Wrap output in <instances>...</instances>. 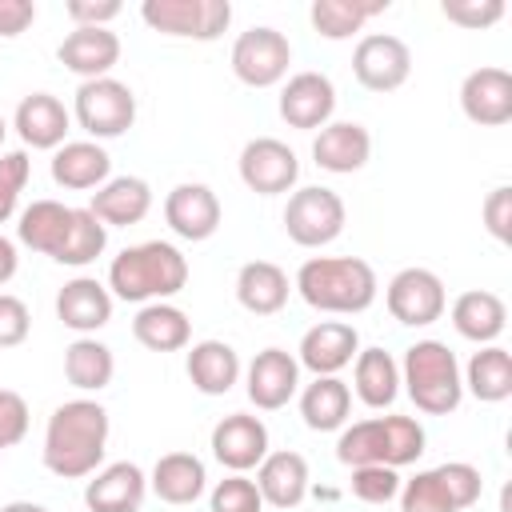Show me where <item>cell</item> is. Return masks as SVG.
<instances>
[{
  "label": "cell",
  "mask_w": 512,
  "mask_h": 512,
  "mask_svg": "<svg viewBox=\"0 0 512 512\" xmlns=\"http://www.w3.org/2000/svg\"><path fill=\"white\" fill-rule=\"evenodd\" d=\"M108 408L100 400L76 396L52 408L44 424V468L60 480H84L104 464L108 452Z\"/></svg>",
  "instance_id": "1"
},
{
  "label": "cell",
  "mask_w": 512,
  "mask_h": 512,
  "mask_svg": "<svg viewBox=\"0 0 512 512\" xmlns=\"http://www.w3.org/2000/svg\"><path fill=\"white\" fill-rule=\"evenodd\" d=\"M300 300L316 312L332 316H356L376 304L380 280L368 260L360 256H308L292 280Z\"/></svg>",
  "instance_id": "2"
},
{
  "label": "cell",
  "mask_w": 512,
  "mask_h": 512,
  "mask_svg": "<svg viewBox=\"0 0 512 512\" xmlns=\"http://www.w3.org/2000/svg\"><path fill=\"white\" fill-rule=\"evenodd\" d=\"M188 284V256L168 240H144L124 248L108 264V292L128 304L172 300Z\"/></svg>",
  "instance_id": "3"
},
{
  "label": "cell",
  "mask_w": 512,
  "mask_h": 512,
  "mask_svg": "<svg viewBox=\"0 0 512 512\" xmlns=\"http://www.w3.org/2000/svg\"><path fill=\"white\" fill-rule=\"evenodd\" d=\"M424 444L428 436L416 416H368V420L340 428L336 460L348 468H360V464L404 468L424 456Z\"/></svg>",
  "instance_id": "4"
},
{
  "label": "cell",
  "mask_w": 512,
  "mask_h": 512,
  "mask_svg": "<svg viewBox=\"0 0 512 512\" xmlns=\"http://www.w3.org/2000/svg\"><path fill=\"white\" fill-rule=\"evenodd\" d=\"M400 384L408 400L424 416H448L464 400V380H460V360L444 340H416L404 348L400 360Z\"/></svg>",
  "instance_id": "5"
},
{
  "label": "cell",
  "mask_w": 512,
  "mask_h": 512,
  "mask_svg": "<svg viewBox=\"0 0 512 512\" xmlns=\"http://www.w3.org/2000/svg\"><path fill=\"white\" fill-rule=\"evenodd\" d=\"M484 476L468 460H448L400 484V512H464L480 500Z\"/></svg>",
  "instance_id": "6"
},
{
  "label": "cell",
  "mask_w": 512,
  "mask_h": 512,
  "mask_svg": "<svg viewBox=\"0 0 512 512\" xmlns=\"http://www.w3.org/2000/svg\"><path fill=\"white\" fill-rule=\"evenodd\" d=\"M72 116L76 124L100 144V140H116L136 124V96L124 80L116 76H100V80H84L76 88L72 100Z\"/></svg>",
  "instance_id": "7"
},
{
  "label": "cell",
  "mask_w": 512,
  "mask_h": 512,
  "mask_svg": "<svg viewBox=\"0 0 512 512\" xmlns=\"http://www.w3.org/2000/svg\"><path fill=\"white\" fill-rule=\"evenodd\" d=\"M140 16L152 32L176 40H220L232 24L228 0H144Z\"/></svg>",
  "instance_id": "8"
},
{
  "label": "cell",
  "mask_w": 512,
  "mask_h": 512,
  "mask_svg": "<svg viewBox=\"0 0 512 512\" xmlns=\"http://www.w3.org/2000/svg\"><path fill=\"white\" fill-rule=\"evenodd\" d=\"M344 220H348L344 200L332 188H324V184L296 188L288 196V204H284V232L300 248H324V244H332L344 232Z\"/></svg>",
  "instance_id": "9"
},
{
  "label": "cell",
  "mask_w": 512,
  "mask_h": 512,
  "mask_svg": "<svg viewBox=\"0 0 512 512\" xmlns=\"http://www.w3.org/2000/svg\"><path fill=\"white\" fill-rule=\"evenodd\" d=\"M288 64H292V44H288L284 32H276L268 24H256V28L240 32L236 44H232V72L248 88L280 84L288 76Z\"/></svg>",
  "instance_id": "10"
},
{
  "label": "cell",
  "mask_w": 512,
  "mask_h": 512,
  "mask_svg": "<svg viewBox=\"0 0 512 512\" xmlns=\"http://www.w3.org/2000/svg\"><path fill=\"white\" fill-rule=\"evenodd\" d=\"M384 304H388L396 324L428 328L444 316L448 292H444V280L432 268H400L384 288Z\"/></svg>",
  "instance_id": "11"
},
{
  "label": "cell",
  "mask_w": 512,
  "mask_h": 512,
  "mask_svg": "<svg viewBox=\"0 0 512 512\" xmlns=\"http://www.w3.org/2000/svg\"><path fill=\"white\" fill-rule=\"evenodd\" d=\"M352 76L368 92H396L412 76V48L392 32H368L352 48Z\"/></svg>",
  "instance_id": "12"
},
{
  "label": "cell",
  "mask_w": 512,
  "mask_h": 512,
  "mask_svg": "<svg viewBox=\"0 0 512 512\" xmlns=\"http://www.w3.org/2000/svg\"><path fill=\"white\" fill-rule=\"evenodd\" d=\"M236 168H240L244 188L256 192V196L292 192L296 180H300V160H296V152H292L284 140H276V136H256V140H248V144L240 148Z\"/></svg>",
  "instance_id": "13"
},
{
  "label": "cell",
  "mask_w": 512,
  "mask_h": 512,
  "mask_svg": "<svg viewBox=\"0 0 512 512\" xmlns=\"http://www.w3.org/2000/svg\"><path fill=\"white\" fill-rule=\"evenodd\" d=\"M336 112V84L324 72H296L280 88V120L300 132H316L332 124Z\"/></svg>",
  "instance_id": "14"
},
{
  "label": "cell",
  "mask_w": 512,
  "mask_h": 512,
  "mask_svg": "<svg viewBox=\"0 0 512 512\" xmlns=\"http://www.w3.org/2000/svg\"><path fill=\"white\" fill-rule=\"evenodd\" d=\"M360 352V332L348 320H320L300 336L296 348V364L308 368L312 376H336L340 368H348Z\"/></svg>",
  "instance_id": "15"
},
{
  "label": "cell",
  "mask_w": 512,
  "mask_h": 512,
  "mask_svg": "<svg viewBox=\"0 0 512 512\" xmlns=\"http://www.w3.org/2000/svg\"><path fill=\"white\" fill-rule=\"evenodd\" d=\"M300 388V364L292 352L284 348H264L252 356V364L244 368V392L260 412H276L284 408Z\"/></svg>",
  "instance_id": "16"
},
{
  "label": "cell",
  "mask_w": 512,
  "mask_h": 512,
  "mask_svg": "<svg viewBox=\"0 0 512 512\" xmlns=\"http://www.w3.org/2000/svg\"><path fill=\"white\" fill-rule=\"evenodd\" d=\"M460 112L480 128H500L512 120V72L484 64L460 84Z\"/></svg>",
  "instance_id": "17"
},
{
  "label": "cell",
  "mask_w": 512,
  "mask_h": 512,
  "mask_svg": "<svg viewBox=\"0 0 512 512\" xmlns=\"http://www.w3.org/2000/svg\"><path fill=\"white\" fill-rule=\"evenodd\" d=\"M164 220H168V228H172L180 240L200 244V240L216 236L224 212H220L216 192H212L208 184H196V180H192V184H176V188L164 196Z\"/></svg>",
  "instance_id": "18"
},
{
  "label": "cell",
  "mask_w": 512,
  "mask_h": 512,
  "mask_svg": "<svg viewBox=\"0 0 512 512\" xmlns=\"http://www.w3.org/2000/svg\"><path fill=\"white\" fill-rule=\"evenodd\" d=\"M208 444L228 472H248L268 456V424L252 412H232L212 428Z\"/></svg>",
  "instance_id": "19"
},
{
  "label": "cell",
  "mask_w": 512,
  "mask_h": 512,
  "mask_svg": "<svg viewBox=\"0 0 512 512\" xmlns=\"http://www.w3.org/2000/svg\"><path fill=\"white\" fill-rule=\"evenodd\" d=\"M148 496V476L140 464L132 460H116L92 472V480L84 484V504L88 512H140Z\"/></svg>",
  "instance_id": "20"
},
{
  "label": "cell",
  "mask_w": 512,
  "mask_h": 512,
  "mask_svg": "<svg viewBox=\"0 0 512 512\" xmlns=\"http://www.w3.org/2000/svg\"><path fill=\"white\" fill-rule=\"evenodd\" d=\"M368 156H372V136H368V128L356 124V120H332V124H324V128L316 132V140H312V160H316V168H324V172H332V176H352V172H360V168L368 164Z\"/></svg>",
  "instance_id": "21"
},
{
  "label": "cell",
  "mask_w": 512,
  "mask_h": 512,
  "mask_svg": "<svg viewBox=\"0 0 512 512\" xmlns=\"http://www.w3.org/2000/svg\"><path fill=\"white\" fill-rule=\"evenodd\" d=\"M60 64L84 80H100L120 64V36L112 28H72L60 48H56Z\"/></svg>",
  "instance_id": "22"
},
{
  "label": "cell",
  "mask_w": 512,
  "mask_h": 512,
  "mask_svg": "<svg viewBox=\"0 0 512 512\" xmlns=\"http://www.w3.org/2000/svg\"><path fill=\"white\" fill-rule=\"evenodd\" d=\"M68 124H72V112L52 92H28L12 116V128L20 132V140L40 152H56L68 136Z\"/></svg>",
  "instance_id": "23"
},
{
  "label": "cell",
  "mask_w": 512,
  "mask_h": 512,
  "mask_svg": "<svg viewBox=\"0 0 512 512\" xmlns=\"http://www.w3.org/2000/svg\"><path fill=\"white\" fill-rule=\"evenodd\" d=\"M88 212L104 228H132L152 212V188L140 176H112L92 192Z\"/></svg>",
  "instance_id": "24"
},
{
  "label": "cell",
  "mask_w": 512,
  "mask_h": 512,
  "mask_svg": "<svg viewBox=\"0 0 512 512\" xmlns=\"http://www.w3.org/2000/svg\"><path fill=\"white\" fill-rule=\"evenodd\" d=\"M56 316L64 328L92 336L112 320V292L96 276H76L56 292Z\"/></svg>",
  "instance_id": "25"
},
{
  "label": "cell",
  "mask_w": 512,
  "mask_h": 512,
  "mask_svg": "<svg viewBox=\"0 0 512 512\" xmlns=\"http://www.w3.org/2000/svg\"><path fill=\"white\" fill-rule=\"evenodd\" d=\"M308 460L292 448H280V452H268L260 464H256V488L264 496V504L288 512L296 504H304L308 496Z\"/></svg>",
  "instance_id": "26"
},
{
  "label": "cell",
  "mask_w": 512,
  "mask_h": 512,
  "mask_svg": "<svg viewBox=\"0 0 512 512\" xmlns=\"http://www.w3.org/2000/svg\"><path fill=\"white\" fill-rule=\"evenodd\" d=\"M52 180L68 192H88L112 180V156L96 140H64L52 152Z\"/></svg>",
  "instance_id": "27"
},
{
  "label": "cell",
  "mask_w": 512,
  "mask_h": 512,
  "mask_svg": "<svg viewBox=\"0 0 512 512\" xmlns=\"http://www.w3.org/2000/svg\"><path fill=\"white\" fill-rule=\"evenodd\" d=\"M288 292H292V280L272 260H248L236 272V300L252 316H276L288 304Z\"/></svg>",
  "instance_id": "28"
},
{
  "label": "cell",
  "mask_w": 512,
  "mask_h": 512,
  "mask_svg": "<svg viewBox=\"0 0 512 512\" xmlns=\"http://www.w3.org/2000/svg\"><path fill=\"white\" fill-rule=\"evenodd\" d=\"M148 488L164 500V504H196L208 488V472H204V460L192 456V452H164L156 464H152V476H148Z\"/></svg>",
  "instance_id": "29"
},
{
  "label": "cell",
  "mask_w": 512,
  "mask_h": 512,
  "mask_svg": "<svg viewBox=\"0 0 512 512\" xmlns=\"http://www.w3.org/2000/svg\"><path fill=\"white\" fill-rule=\"evenodd\" d=\"M504 324H508V308H504V300L496 296V292H488V288H468V292H460L456 300H452V328L464 336V340H472V344H496L500 340V332H504Z\"/></svg>",
  "instance_id": "30"
},
{
  "label": "cell",
  "mask_w": 512,
  "mask_h": 512,
  "mask_svg": "<svg viewBox=\"0 0 512 512\" xmlns=\"http://www.w3.org/2000/svg\"><path fill=\"white\" fill-rule=\"evenodd\" d=\"M184 372L192 380L196 392L204 396H224L236 388L240 380V356L232 344L224 340H196L188 348V360H184Z\"/></svg>",
  "instance_id": "31"
},
{
  "label": "cell",
  "mask_w": 512,
  "mask_h": 512,
  "mask_svg": "<svg viewBox=\"0 0 512 512\" xmlns=\"http://www.w3.org/2000/svg\"><path fill=\"white\" fill-rule=\"evenodd\" d=\"M132 336L148 352H180L192 340V320H188L184 308H176L168 300L140 304V312L132 320Z\"/></svg>",
  "instance_id": "32"
},
{
  "label": "cell",
  "mask_w": 512,
  "mask_h": 512,
  "mask_svg": "<svg viewBox=\"0 0 512 512\" xmlns=\"http://www.w3.org/2000/svg\"><path fill=\"white\" fill-rule=\"evenodd\" d=\"M352 388L364 408H392L400 396V364L384 348H360L352 364Z\"/></svg>",
  "instance_id": "33"
},
{
  "label": "cell",
  "mask_w": 512,
  "mask_h": 512,
  "mask_svg": "<svg viewBox=\"0 0 512 512\" xmlns=\"http://www.w3.org/2000/svg\"><path fill=\"white\" fill-rule=\"evenodd\" d=\"M300 416L312 432H340L352 416V388L340 376H316L300 392Z\"/></svg>",
  "instance_id": "34"
},
{
  "label": "cell",
  "mask_w": 512,
  "mask_h": 512,
  "mask_svg": "<svg viewBox=\"0 0 512 512\" xmlns=\"http://www.w3.org/2000/svg\"><path fill=\"white\" fill-rule=\"evenodd\" d=\"M464 392H472L480 404H500L512 396V356L500 344H484L480 352H472V360L460 372Z\"/></svg>",
  "instance_id": "35"
},
{
  "label": "cell",
  "mask_w": 512,
  "mask_h": 512,
  "mask_svg": "<svg viewBox=\"0 0 512 512\" xmlns=\"http://www.w3.org/2000/svg\"><path fill=\"white\" fill-rule=\"evenodd\" d=\"M72 224V208L60 204V200H32L20 220H16V240L32 252H44V256H56L60 244H64V232Z\"/></svg>",
  "instance_id": "36"
},
{
  "label": "cell",
  "mask_w": 512,
  "mask_h": 512,
  "mask_svg": "<svg viewBox=\"0 0 512 512\" xmlns=\"http://www.w3.org/2000/svg\"><path fill=\"white\" fill-rule=\"evenodd\" d=\"M64 376L72 388L80 392H100L112 384L116 376V356L108 344H100L96 336H76L68 348H64Z\"/></svg>",
  "instance_id": "37"
},
{
  "label": "cell",
  "mask_w": 512,
  "mask_h": 512,
  "mask_svg": "<svg viewBox=\"0 0 512 512\" xmlns=\"http://www.w3.org/2000/svg\"><path fill=\"white\" fill-rule=\"evenodd\" d=\"M380 12H388V0H312L308 20H312L316 36L348 40L352 32H360Z\"/></svg>",
  "instance_id": "38"
},
{
  "label": "cell",
  "mask_w": 512,
  "mask_h": 512,
  "mask_svg": "<svg viewBox=\"0 0 512 512\" xmlns=\"http://www.w3.org/2000/svg\"><path fill=\"white\" fill-rule=\"evenodd\" d=\"M104 248H108V228H104L88 208H72V224H68L64 244H60V252H56L52 260H56V264H68V268H84V264H92Z\"/></svg>",
  "instance_id": "39"
},
{
  "label": "cell",
  "mask_w": 512,
  "mask_h": 512,
  "mask_svg": "<svg viewBox=\"0 0 512 512\" xmlns=\"http://www.w3.org/2000/svg\"><path fill=\"white\" fill-rule=\"evenodd\" d=\"M352 496L364 500V504H388L400 496V472L396 468H384V464H360L352 468Z\"/></svg>",
  "instance_id": "40"
},
{
  "label": "cell",
  "mask_w": 512,
  "mask_h": 512,
  "mask_svg": "<svg viewBox=\"0 0 512 512\" xmlns=\"http://www.w3.org/2000/svg\"><path fill=\"white\" fill-rule=\"evenodd\" d=\"M208 508L212 512H264V496H260L256 480H248L244 472H232L212 488Z\"/></svg>",
  "instance_id": "41"
},
{
  "label": "cell",
  "mask_w": 512,
  "mask_h": 512,
  "mask_svg": "<svg viewBox=\"0 0 512 512\" xmlns=\"http://www.w3.org/2000/svg\"><path fill=\"white\" fill-rule=\"evenodd\" d=\"M28 176H32V160H28V152H0V224H8L12 220V212H16V204H20V192H24V184H28Z\"/></svg>",
  "instance_id": "42"
},
{
  "label": "cell",
  "mask_w": 512,
  "mask_h": 512,
  "mask_svg": "<svg viewBox=\"0 0 512 512\" xmlns=\"http://www.w3.org/2000/svg\"><path fill=\"white\" fill-rule=\"evenodd\" d=\"M440 12H444V20L476 32V28H492L504 16V0H444Z\"/></svg>",
  "instance_id": "43"
},
{
  "label": "cell",
  "mask_w": 512,
  "mask_h": 512,
  "mask_svg": "<svg viewBox=\"0 0 512 512\" xmlns=\"http://www.w3.org/2000/svg\"><path fill=\"white\" fill-rule=\"evenodd\" d=\"M480 216H484L488 236L500 240V244H508V240H512V188H508V184H496V188L484 196Z\"/></svg>",
  "instance_id": "44"
},
{
  "label": "cell",
  "mask_w": 512,
  "mask_h": 512,
  "mask_svg": "<svg viewBox=\"0 0 512 512\" xmlns=\"http://www.w3.org/2000/svg\"><path fill=\"white\" fill-rule=\"evenodd\" d=\"M28 436V400L12 388H0V448H12Z\"/></svg>",
  "instance_id": "45"
},
{
  "label": "cell",
  "mask_w": 512,
  "mask_h": 512,
  "mask_svg": "<svg viewBox=\"0 0 512 512\" xmlns=\"http://www.w3.org/2000/svg\"><path fill=\"white\" fill-rule=\"evenodd\" d=\"M32 332V316H28V304L12 292H0V348H16L24 344Z\"/></svg>",
  "instance_id": "46"
},
{
  "label": "cell",
  "mask_w": 512,
  "mask_h": 512,
  "mask_svg": "<svg viewBox=\"0 0 512 512\" xmlns=\"http://www.w3.org/2000/svg\"><path fill=\"white\" fill-rule=\"evenodd\" d=\"M64 12L76 28H108L124 8H120V0H68Z\"/></svg>",
  "instance_id": "47"
},
{
  "label": "cell",
  "mask_w": 512,
  "mask_h": 512,
  "mask_svg": "<svg viewBox=\"0 0 512 512\" xmlns=\"http://www.w3.org/2000/svg\"><path fill=\"white\" fill-rule=\"evenodd\" d=\"M32 20H36V4L32 0H0V36L4 40L28 32Z\"/></svg>",
  "instance_id": "48"
},
{
  "label": "cell",
  "mask_w": 512,
  "mask_h": 512,
  "mask_svg": "<svg viewBox=\"0 0 512 512\" xmlns=\"http://www.w3.org/2000/svg\"><path fill=\"white\" fill-rule=\"evenodd\" d=\"M16 268H20V256H16V244H12V240H8L4 232H0V288H4V284H8L12 276H16Z\"/></svg>",
  "instance_id": "49"
},
{
  "label": "cell",
  "mask_w": 512,
  "mask_h": 512,
  "mask_svg": "<svg viewBox=\"0 0 512 512\" xmlns=\"http://www.w3.org/2000/svg\"><path fill=\"white\" fill-rule=\"evenodd\" d=\"M0 512H52V508H44V504H32V500H12V504H4Z\"/></svg>",
  "instance_id": "50"
},
{
  "label": "cell",
  "mask_w": 512,
  "mask_h": 512,
  "mask_svg": "<svg viewBox=\"0 0 512 512\" xmlns=\"http://www.w3.org/2000/svg\"><path fill=\"white\" fill-rule=\"evenodd\" d=\"M4 136H8V120L0 116V148H4Z\"/></svg>",
  "instance_id": "51"
},
{
  "label": "cell",
  "mask_w": 512,
  "mask_h": 512,
  "mask_svg": "<svg viewBox=\"0 0 512 512\" xmlns=\"http://www.w3.org/2000/svg\"><path fill=\"white\" fill-rule=\"evenodd\" d=\"M0 452H4V448H0Z\"/></svg>",
  "instance_id": "52"
}]
</instances>
